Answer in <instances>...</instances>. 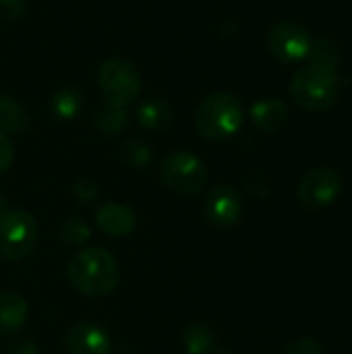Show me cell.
<instances>
[{
	"instance_id": "6da1fadb",
	"label": "cell",
	"mask_w": 352,
	"mask_h": 354,
	"mask_svg": "<svg viewBox=\"0 0 352 354\" xmlns=\"http://www.w3.org/2000/svg\"><path fill=\"white\" fill-rule=\"evenodd\" d=\"M66 280L75 292L89 299H100L118 286L120 266L108 249L87 247L71 257L66 266Z\"/></svg>"
},
{
	"instance_id": "7a4b0ae2",
	"label": "cell",
	"mask_w": 352,
	"mask_h": 354,
	"mask_svg": "<svg viewBox=\"0 0 352 354\" xmlns=\"http://www.w3.org/2000/svg\"><path fill=\"white\" fill-rule=\"evenodd\" d=\"M245 112L237 95L216 91L203 97L195 110V129L205 141H226L243 127Z\"/></svg>"
},
{
	"instance_id": "3957f363",
	"label": "cell",
	"mask_w": 352,
	"mask_h": 354,
	"mask_svg": "<svg viewBox=\"0 0 352 354\" xmlns=\"http://www.w3.org/2000/svg\"><path fill=\"white\" fill-rule=\"evenodd\" d=\"M293 102L307 112H326L330 110L340 93V79L336 71L305 64L290 79Z\"/></svg>"
},
{
	"instance_id": "277c9868",
	"label": "cell",
	"mask_w": 352,
	"mask_h": 354,
	"mask_svg": "<svg viewBox=\"0 0 352 354\" xmlns=\"http://www.w3.org/2000/svg\"><path fill=\"white\" fill-rule=\"evenodd\" d=\"M98 83L108 104L129 108L141 93V75L124 58H108L98 68Z\"/></svg>"
},
{
	"instance_id": "5b68a950",
	"label": "cell",
	"mask_w": 352,
	"mask_h": 354,
	"mask_svg": "<svg viewBox=\"0 0 352 354\" xmlns=\"http://www.w3.org/2000/svg\"><path fill=\"white\" fill-rule=\"evenodd\" d=\"M37 243V222L25 209H4L0 214V255L8 261L25 259Z\"/></svg>"
},
{
	"instance_id": "8992f818",
	"label": "cell",
	"mask_w": 352,
	"mask_h": 354,
	"mask_svg": "<svg viewBox=\"0 0 352 354\" xmlns=\"http://www.w3.org/2000/svg\"><path fill=\"white\" fill-rule=\"evenodd\" d=\"M162 183L178 195H197L207 183L205 164L191 151L176 149L160 166Z\"/></svg>"
},
{
	"instance_id": "52a82bcc",
	"label": "cell",
	"mask_w": 352,
	"mask_h": 354,
	"mask_svg": "<svg viewBox=\"0 0 352 354\" xmlns=\"http://www.w3.org/2000/svg\"><path fill=\"white\" fill-rule=\"evenodd\" d=\"M313 37L309 29L297 21H282L270 27L266 35V50L282 64H297L307 60Z\"/></svg>"
},
{
	"instance_id": "ba28073f",
	"label": "cell",
	"mask_w": 352,
	"mask_h": 354,
	"mask_svg": "<svg viewBox=\"0 0 352 354\" xmlns=\"http://www.w3.org/2000/svg\"><path fill=\"white\" fill-rule=\"evenodd\" d=\"M342 193V176L334 168H315L309 170L297 187V197L307 209H326Z\"/></svg>"
},
{
	"instance_id": "9c48e42d",
	"label": "cell",
	"mask_w": 352,
	"mask_h": 354,
	"mask_svg": "<svg viewBox=\"0 0 352 354\" xmlns=\"http://www.w3.org/2000/svg\"><path fill=\"white\" fill-rule=\"evenodd\" d=\"M203 212L212 226L234 228L245 214L243 197L232 185H216L205 197Z\"/></svg>"
},
{
	"instance_id": "30bf717a",
	"label": "cell",
	"mask_w": 352,
	"mask_h": 354,
	"mask_svg": "<svg viewBox=\"0 0 352 354\" xmlns=\"http://www.w3.org/2000/svg\"><path fill=\"white\" fill-rule=\"evenodd\" d=\"M68 354H110L112 340L108 332L93 322H79L66 334Z\"/></svg>"
},
{
	"instance_id": "8fae6325",
	"label": "cell",
	"mask_w": 352,
	"mask_h": 354,
	"mask_svg": "<svg viewBox=\"0 0 352 354\" xmlns=\"http://www.w3.org/2000/svg\"><path fill=\"white\" fill-rule=\"evenodd\" d=\"M95 226L108 236H129L137 228V216L129 205L108 201L95 209Z\"/></svg>"
},
{
	"instance_id": "7c38bea8",
	"label": "cell",
	"mask_w": 352,
	"mask_h": 354,
	"mask_svg": "<svg viewBox=\"0 0 352 354\" xmlns=\"http://www.w3.org/2000/svg\"><path fill=\"white\" fill-rule=\"evenodd\" d=\"M27 301L12 290L0 292V338L15 336L27 322Z\"/></svg>"
},
{
	"instance_id": "4fadbf2b",
	"label": "cell",
	"mask_w": 352,
	"mask_h": 354,
	"mask_svg": "<svg viewBox=\"0 0 352 354\" xmlns=\"http://www.w3.org/2000/svg\"><path fill=\"white\" fill-rule=\"evenodd\" d=\"M251 120L263 133H278L288 122V108L278 97H263L251 106Z\"/></svg>"
},
{
	"instance_id": "5bb4252c",
	"label": "cell",
	"mask_w": 352,
	"mask_h": 354,
	"mask_svg": "<svg viewBox=\"0 0 352 354\" xmlns=\"http://www.w3.org/2000/svg\"><path fill=\"white\" fill-rule=\"evenodd\" d=\"M137 122L147 131H162L174 120V108L162 97H147L137 106Z\"/></svg>"
},
{
	"instance_id": "9a60e30c",
	"label": "cell",
	"mask_w": 352,
	"mask_h": 354,
	"mask_svg": "<svg viewBox=\"0 0 352 354\" xmlns=\"http://www.w3.org/2000/svg\"><path fill=\"white\" fill-rule=\"evenodd\" d=\"M27 127H29V114L25 112V108L17 100L8 95H0V133L19 135L27 131Z\"/></svg>"
},
{
	"instance_id": "2e32d148",
	"label": "cell",
	"mask_w": 352,
	"mask_h": 354,
	"mask_svg": "<svg viewBox=\"0 0 352 354\" xmlns=\"http://www.w3.org/2000/svg\"><path fill=\"white\" fill-rule=\"evenodd\" d=\"M218 336L205 324H189L183 332V346L189 354H212L216 351Z\"/></svg>"
},
{
	"instance_id": "e0dca14e",
	"label": "cell",
	"mask_w": 352,
	"mask_h": 354,
	"mask_svg": "<svg viewBox=\"0 0 352 354\" xmlns=\"http://www.w3.org/2000/svg\"><path fill=\"white\" fill-rule=\"evenodd\" d=\"M50 110L58 120H73L81 114L83 110V95L75 87H60L52 100H50Z\"/></svg>"
},
{
	"instance_id": "ac0fdd59",
	"label": "cell",
	"mask_w": 352,
	"mask_h": 354,
	"mask_svg": "<svg viewBox=\"0 0 352 354\" xmlns=\"http://www.w3.org/2000/svg\"><path fill=\"white\" fill-rule=\"evenodd\" d=\"M307 62L309 64H315V66H324V68L336 71L340 66V62H342L340 46L334 39H330V37L313 39L311 50L307 54Z\"/></svg>"
},
{
	"instance_id": "d6986e66",
	"label": "cell",
	"mask_w": 352,
	"mask_h": 354,
	"mask_svg": "<svg viewBox=\"0 0 352 354\" xmlns=\"http://www.w3.org/2000/svg\"><path fill=\"white\" fill-rule=\"evenodd\" d=\"M129 127V112L127 108L106 104L95 114V129L104 135H118Z\"/></svg>"
},
{
	"instance_id": "ffe728a7",
	"label": "cell",
	"mask_w": 352,
	"mask_h": 354,
	"mask_svg": "<svg viewBox=\"0 0 352 354\" xmlns=\"http://www.w3.org/2000/svg\"><path fill=\"white\" fill-rule=\"evenodd\" d=\"M120 160L131 168H145L154 160V149L141 139H129L120 145Z\"/></svg>"
},
{
	"instance_id": "44dd1931",
	"label": "cell",
	"mask_w": 352,
	"mask_h": 354,
	"mask_svg": "<svg viewBox=\"0 0 352 354\" xmlns=\"http://www.w3.org/2000/svg\"><path fill=\"white\" fill-rule=\"evenodd\" d=\"M60 239L64 245L81 247L91 239V230L81 218H68L60 224Z\"/></svg>"
},
{
	"instance_id": "7402d4cb",
	"label": "cell",
	"mask_w": 352,
	"mask_h": 354,
	"mask_svg": "<svg viewBox=\"0 0 352 354\" xmlns=\"http://www.w3.org/2000/svg\"><path fill=\"white\" fill-rule=\"evenodd\" d=\"M73 195L79 199V201H85V203H91L100 197V185L93 183L91 178H77L73 183Z\"/></svg>"
},
{
	"instance_id": "603a6c76",
	"label": "cell",
	"mask_w": 352,
	"mask_h": 354,
	"mask_svg": "<svg viewBox=\"0 0 352 354\" xmlns=\"http://www.w3.org/2000/svg\"><path fill=\"white\" fill-rule=\"evenodd\" d=\"M27 0H0V15L8 21L21 19L25 15Z\"/></svg>"
},
{
	"instance_id": "cb8c5ba5",
	"label": "cell",
	"mask_w": 352,
	"mask_h": 354,
	"mask_svg": "<svg viewBox=\"0 0 352 354\" xmlns=\"http://www.w3.org/2000/svg\"><path fill=\"white\" fill-rule=\"evenodd\" d=\"M15 160V147L8 139V135L0 133V174H4Z\"/></svg>"
},
{
	"instance_id": "d4e9b609",
	"label": "cell",
	"mask_w": 352,
	"mask_h": 354,
	"mask_svg": "<svg viewBox=\"0 0 352 354\" xmlns=\"http://www.w3.org/2000/svg\"><path fill=\"white\" fill-rule=\"evenodd\" d=\"M284 354H324V348L315 340H311V338H301V340L293 342L284 351Z\"/></svg>"
},
{
	"instance_id": "484cf974",
	"label": "cell",
	"mask_w": 352,
	"mask_h": 354,
	"mask_svg": "<svg viewBox=\"0 0 352 354\" xmlns=\"http://www.w3.org/2000/svg\"><path fill=\"white\" fill-rule=\"evenodd\" d=\"M6 354H37V346L27 338H17L6 346Z\"/></svg>"
},
{
	"instance_id": "4316f807",
	"label": "cell",
	"mask_w": 352,
	"mask_h": 354,
	"mask_svg": "<svg viewBox=\"0 0 352 354\" xmlns=\"http://www.w3.org/2000/svg\"><path fill=\"white\" fill-rule=\"evenodd\" d=\"M4 209H6V197H4L2 191H0V214H2Z\"/></svg>"
},
{
	"instance_id": "83f0119b",
	"label": "cell",
	"mask_w": 352,
	"mask_h": 354,
	"mask_svg": "<svg viewBox=\"0 0 352 354\" xmlns=\"http://www.w3.org/2000/svg\"><path fill=\"white\" fill-rule=\"evenodd\" d=\"M212 354H232V353H230L228 348H222V351H214Z\"/></svg>"
}]
</instances>
